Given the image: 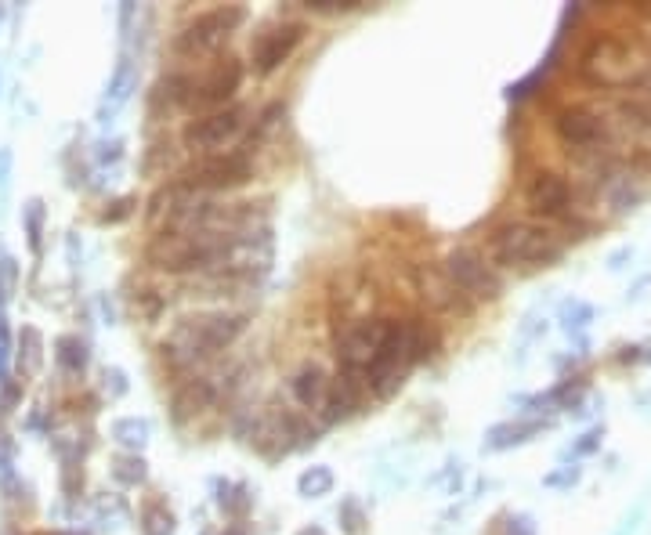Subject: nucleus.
Listing matches in <instances>:
<instances>
[{"instance_id": "a878e982", "label": "nucleus", "mask_w": 651, "mask_h": 535, "mask_svg": "<svg viewBox=\"0 0 651 535\" xmlns=\"http://www.w3.org/2000/svg\"><path fill=\"white\" fill-rule=\"evenodd\" d=\"M228 492H232V496H225V492L217 496V503H221V510H225V514L243 517L246 510H250V496H246V489H243V485H236V489H228Z\"/></svg>"}, {"instance_id": "7c9ffc66", "label": "nucleus", "mask_w": 651, "mask_h": 535, "mask_svg": "<svg viewBox=\"0 0 651 535\" xmlns=\"http://www.w3.org/2000/svg\"><path fill=\"white\" fill-rule=\"evenodd\" d=\"M105 391L113 398L127 395V376H123L120 369H105Z\"/></svg>"}, {"instance_id": "ddd939ff", "label": "nucleus", "mask_w": 651, "mask_h": 535, "mask_svg": "<svg viewBox=\"0 0 651 535\" xmlns=\"http://www.w3.org/2000/svg\"><path fill=\"white\" fill-rule=\"evenodd\" d=\"M525 199H529L532 214H543V217H557L568 210V199H572V188L561 174L554 170H539L536 178L529 181L525 188Z\"/></svg>"}, {"instance_id": "f03ea898", "label": "nucleus", "mask_w": 651, "mask_h": 535, "mask_svg": "<svg viewBox=\"0 0 651 535\" xmlns=\"http://www.w3.org/2000/svg\"><path fill=\"white\" fill-rule=\"evenodd\" d=\"M246 329L243 311H207V315H192L178 322L174 333L163 340V358L174 369H192L199 362L214 358L217 351L232 348Z\"/></svg>"}, {"instance_id": "2f4dec72", "label": "nucleus", "mask_w": 651, "mask_h": 535, "mask_svg": "<svg viewBox=\"0 0 651 535\" xmlns=\"http://www.w3.org/2000/svg\"><path fill=\"white\" fill-rule=\"evenodd\" d=\"M344 521H348L344 528H348L351 535H359V532H362V510L355 507V503H344Z\"/></svg>"}, {"instance_id": "dca6fc26", "label": "nucleus", "mask_w": 651, "mask_h": 535, "mask_svg": "<svg viewBox=\"0 0 651 535\" xmlns=\"http://www.w3.org/2000/svg\"><path fill=\"white\" fill-rule=\"evenodd\" d=\"M293 398H297L304 409H322V405H326V398H330V380H326V373H322L315 362L297 369V376H293Z\"/></svg>"}, {"instance_id": "2eb2a0df", "label": "nucleus", "mask_w": 651, "mask_h": 535, "mask_svg": "<svg viewBox=\"0 0 651 535\" xmlns=\"http://www.w3.org/2000/svg\"><path fill=\"white\" fill-rule=\"evenodd\" d=\"M217 398L214 384L210 380H189V384H181L178 391H174V402H170V409H174V420L185 423L192 420V416H199L203 409H210Z\"/></svg>"}, {"instance_id": "4468645a", "label": "nucleus", "mask_w": 651, "mask_h": 535, "mask_svg": "<svg viewBox=\"0 0 651 535\" xmlns=\"http://www.w3.org/2000/svg\"><path fill=\"white\" fill-rule=\"evenodd\" d=\"M138 87V69H134L131 58H120V66H116L113 80L105 87V98H102V109H98V120L109 123L116 113L123 109V102L131 98V91Z\"/></svg>"}, {"instance_id": "7ed1b4c3", "label": "nucleus", "mask_w": 651, "mask_h": 535, "mask_svg": "<svg viewBox=\"0 0 651 535\" xmlns=\"http://www.w3.org/2000/svg\"><path fill=\"white\" fill-rule=\"evenodd\" d=\"M225 239L228 235H217V232H167L163 228L149 243L145 257H149L152 268H160V272H170V275L210 272V264L217 261Z\"/></svg>"}, {"instance_id": "9d476101", "label": "nucleus", "mask_w": 651, "mask_h": 535, "mask_svg": "<svg viewBox=\"0 0 651 535\" xmlns=\"http://www.w3.org/2000/svg\"><path fill=\"white\" fill-rule=\"evenodd\" d=\"M304 40V26L301 22H279V26H268L261 37L254 40V66L257 73H275L283 66L286 58L301 47Z\"/></svg>"}, {"instance_id": "72a5a7b5", "label": "nucleus", "mask_w": 651, "mask_h": 535, "mask_svg": "<svg viewBox=\"0 0 651 535\" xmlns=\"http://www.w3.org/2000/svg\"><path fill=\"white\" fill-rule=\"evenodd\" d=\"M8 174H11V149H0V188H8Z\"/></svg>"}, {"instance_id": "c9c22d12", "label": "nucleus", "mask_w": 651, "mask_h": 535, "mask_svg": "<svg viewBox=\"0 0 651 535\" xmlns=\"http://www.w3.org/2000/svg\"><path fill=\"white\" fill-rule=\"evenodd\" d=\"M11 452H15V449H11V442L4 438V434H0V470L11 467Z\"/></svg>"}, {"instance_id": "20e7f679", "label": "nucleus", "mask_w": 651, "mask_h": 535, "mask_svg": "<svg viewBox=\"0 0 651 535\" xmlns=\"http://www.w3.org/2000/svg\"><path fill=\"white\" fill-rule=\"evenodd\" d=\"M489 254L496 264H550L561 257V239L554 228L529 225V221H510V225L496 228L489 243Z\"/></svg>"}, {"instance_id": "f257e3e1", "label": "nucleus", "mask_w": 651, "mask_h": 535, "mask_svg": "<svg viewBox=\"0 0 651 535\" xmlns=\"http://www.w3.org/2000/svg\"><path fill=\"white\" fill-rule=\"evenodd\" d=\"M579 76L586 84L608 87H641L651 80V44L641 37H619V33H604L586 44L579 55Z\"/></svg>"}, {"instance_id": "9b49d317", "label": "nucleus", "mask_w": 651, "mask_h": 535, "mask_svg": "<svg viewBox=\"0 0 651 535\" xmlns=\"http://www.w3.org/2000/svg\"><path fill=\"white\" fill-rule=\"evenodd\" d=\"M239 84H243V62H236V58H221V62H214V66L207 69V76L199 80V84H192V105H199V109H214V105H225L232 94L239 91Z\"/></svg>"}, {"instance_id": "c756f323", "label": "nucleus", "mask_w": 651, "mask_h": 535, "mask_svg": "<svg viewBox=\"0 0 651 535\" xmlns=\"http://www.w3.org/2000/svg\"><path fill=\"white\" fill-rule=\"evenodd\" d=\"M279 116H283V105H268L265 113H261V120H257V138H268L279 127Z\"/></svg>"}, {"instance_id": "c85d7f7f", "label": "nucleus", "mask_w": 651, "mask_h": 535, "mask_svg": "<svg viewBox=\"0 0 651 535\" xmlns=\"http://www.w3.org/2000/svg\"><path fill=\"white\" fill-rule=\"evenodd\" d=\"M8 355H11V333H8V319L0 315V384L8 380Z\"/></svg>"}, {"instance_id": "cd10ccee", "label": "nucleus", "mask_w": 651, "mask_h": 535, "mask_svg": "<svg viewBox=\"0 0 651 535\" xmlns=\"http://www.w3.org/2000/svg\"><path fill=\"white\" fill-rule=\"evenodd\" d=\"M623 113L630 116L633 123H641V127H648V131H651V102H641V98H633V102L623 105Z\"/></svg>"}, {"instance_id": "423d86ee", "label": "nucleus", "mask_w": 651, "mask_h": 535, "mask_svg": "<svg viewBox=\"0 0 651 535\" xmlns=\"http://www.w3.org/2000/svg\"><path fill=\"white\" fill-rule=\"evenodd\" d=\"M250 156L246 152H217V156H203L185 170L181 185L192 192H225V188H239L250 181Z\"/></svg>"}, {"instance_id": "4be33fe9", "label": "nucleus", "mask_w": 651, "mask_h": 535, "mask_svg": "<svg viewBox=\"0 0 651 535\" xmlns=\"http://www.w3.org/2000/svg\"><path fill=\"white\" fill-rule=\"evenodd\" d=\"M142 528L145 535H170L174 532V514L163 503H149L142 514Z\"/></svg>"}, {"instance_id": "393cba45", "label": "nucleus", "mask_w": 651, "mask_h": 535, "mask_svg": "<svg viewBox=\"0 0 651 535\" xmlns=\"http://www.w3.org/2000/svg\"><path fill=\"white\" fill-rule=\"evenodd\" d=\"M15 286H19V264L11 261V257H0V304L11 301Z\"/></svg>"}, {"instance_id": "6e6552de", "label": "nucleus", "mask_w": 651, "mask_h": 535, "mask_svg": "<svg viewBox=\"0 0 651 535\" xmlns=\"http://www.w3.org/2000/svg\"><path fill=\"white\" fill-rule=\"evenodd\" d=\"M246 123V109L243 105H232V109H217V113L203 116V120L189 123V131H185V145L192 152H210L217 156V149H225L228 141H236L239 131H243Z\"/></svg>"}, {"instance_id": "412c9836", "label": "nucleus", "mask_w": 651, "mask_h": 535, "mask_svg": "<svg viewBox=\"0 0 651 535\" xmlns=\"http://www.w3.org/2000/svg\"><path fill=\"white\" fill-rule=\"evenodd\" d=\"M113 438L120 445H127V449H142L145 442H149V423L145 420H116L113 423Z\"/></svg>"}, {"instance_id": "bb28decb", "label": "nucleus", "mask_w": 651, "mask_h": 535, "mask_svg": "<svg viewBox=\"0 0 651 535\" xmlns=\"http://www.w3.org/2000/svg\"><path fill=\"white\" fill-rule=\"evenodd\" d=\"M109 207H113V210H102V217H98L102 225H116V221H123V217L131 214V210H134V196L116 199V203H109Z\"/></svg>"}, {"instance_id": "1a4fd4ad", "label": "nucleus", "mask_w": 651, "mask_h": 535, "mask_svg": "<svg viewBox=\"0 0 651 535\" xmlns=\"http://www.w3.org/2000/svg\"><path fill=\"white\" fill-rule=\"evenodd\" d=\"M445 275L453 279V286L460 293H471V297H500V279L492 272L485 257H478L474 250H453L449 261H445Z\"/></svg>"}, {"instance_id": "aec40b11", "label": "nucleus", "mask_w": 651, "mask_h": 535, "mask_svg": "<svg viewBox=\"0 0 651 535\" xmlns=\"http://www.w3.org/2000/svg\"><path fill=\"white\" fill-rule=\"evenodd\" d=\"M297 489H301V496H308V499L326 496V492L333 489V470H330V467H312V470H304L301 478H297Z\"/></svg>"}, {"instance_id": "39448f33", "label": "nucleus", "mask_w": 651, "mask_h": 535, "mask_svg": "<svg viewBox=\"0 0 651 535\" xmlns=\"http://www.w3.org/2000/svg\"><path fill=\"white\" fill-rule=\"evenodd\" d=\"M246 22V11L236 8V4H225V8H214L207 15H199L196 22L181 29L178 40H174V51L178 55H189V58H203V55H214L217 47L225 44L232 33Z\"/></svg>"}, {"instance_id": "f3484780", "label": "nucleus", "mask_w": 651, "mask_h": 535, "mask_svg": "<svg viewBox=\"0 0 651 535\" xmlns=\"http://www.w3.org/2000/svg\"><path fill=\"white\" fill-rule=\"evenodd\" d=\"M543 431V423H500V427H492L489 431V449L500 452V449H510V445H521L529 442L532 434Z\"/></svg>"}, {"instance_id": "f8f14e48", "label": "nucleus", "mask_w": 651, "mask_h": 535, "mask_svg": "<svg viewBox=\"0 0 651 535\" xmlns=\"http://www.w3.org/2000/svg\"><path fill=\"white\" fill-rule=\"evenodd\" d=\"M557 138L572 145V149H594L597 141L604 138V123L594 109H583V105H572V109H561L554 120Z\"/></svg>"}, {"instance_id": "5701e85b", "label": "nucleus", "mask_w": 651, "mask_h": 535, "mask_svg": "<svg viewBox=\"0 0 651 535\" xmlns=\"http://www.w3.org/2000/svg\"><path fill=\"white\" fill-rule=\"evenodd\" d=\"M113 478L120 481V485H138V481H145V460L134 452V456H120V460L113 463Z\"/></svg>"}, {"instance_id": "a211bd4d", "label": "nucleus", "mask_w": 651, "mask_h": 535, "mask_svg": "<svg viewBox=\"0 0 651 535\" xmlns=\"http://www.w3.org/2000/svg\"><path fill=\"white\" fill-rule=\"evenodd\" d=\"M40 362H44V337L33 326H26L19 337V373L33 376L40 369Z\"/></svg>"}, {"instance_id": "473e14b6", "label": "nucleus", "mask_w": 651, "mask_h": 535, "mask_svg": "<svg viewBox=\"0 0 651 535\" xmlns=\"http://www.w3.org/2000/svg\"><path fill=\"white\" fill-rule=\"evenodd\" d=\"M507 535H536V528H532L529 517H510Z\"/></svg>"}, {"instance_id": "4c0bfd02", "label": "nucleus", "mask_w": 651, "mask_h": 535, "mask_svg": "<svg viewBox=\"0 0 651 535\" xmlns=\"http://www.w3.org/2000/svg\"><path fill=\"white\" fill-rule=\"evenodd\" d=\"M232 535H243V532H232Z\"/></svg>"}, {"instance_id": "e433bc0d", "label": "nucleus", "mask_w": 651, "mask_h": 535, "mask_svg": "<svg viewBox=\"0 0 651 535\" xmlns=\"http://www.w3.org/2000/svg\"><path fill=\"white\" fill-rule=\"evenodd\" d=\"M297 535H326V532H322L319 525H312V528H304V532H297Z\"/></svg>"}, {"instance_id": "b1692460", "label": "nucleus", "mask_w": 651, "mask_h": 535, "mask_svg": "<svg viewBox=\"0 0 651 535\" xmlns=\"http://www.w3.org/2000/svg\"><path fill=\"white\" fill-rule=\"evenodd\" d=\"M26 232L33 254H40V232H44V203L40 199H29L26 203Z\"/></svg>"}, {"instance_id": "f704fd0d", "label": "nucleus", "mask_w": 651, "mask_h": 535, "mask_svg": "<svg viewBox=\"0 0 651 535\" xmlns=\"http://www.w3.org/2000/svg\"><path fill=\"white\" fill-rule=\"evenodd\" d=\"M120 149H123V141H113V145H102V152H98V160H120Z\"/></svg>"}, {"instance_id": "0eeeda50", "label": "nucleus", "mask_w": 651, "mask_h": 535, "mask_svg": "<svg viewBox=\"0 0 651 535\" xmlns=\"http://www.w3.org/2000/svg\"><path fill=\"white\" fill-rule=\"evenodd\" d=\"M387 329L391 322L384 319H362L344 329V337L337 340V358L344 373H369V366L377 362L380 348H384Z\"/></svg>"}, {"instance_id": "6ab92c4d", "label": "nucleus", "mask_w": 651, "mask_h": 535, "mask_svg": "<svg viewBox=\"0 0 651 535\" xmlns=\"http://www.w3.org/2000/svg\"><path fill=\"white\" fill-rule=\"evenodd\" d=\"M55 362L66 373H84L87 369V344L80 337H58V344H55Z\"/></svg>"}]
</instances>
